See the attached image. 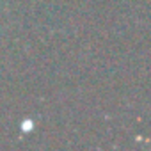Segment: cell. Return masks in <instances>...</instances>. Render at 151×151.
Masks as SVG:
<instances>
[{
  "label": "cell",
  "mask_w": 151,
  "mask_h": 151,
  "mask_svg": "<svg viewBox=\"0 0 151 151\" xmlns=\"http://www.w3.org/2000/svg\"><path fill=\"white\" fill-rule=\"evenodd\" d=\"M32 128H34V123H32L30 119H25V121L22 123V132H23V133H29Z\"/></svg>",
  "instance_id": "6da1fadb"
}]
</instances>
